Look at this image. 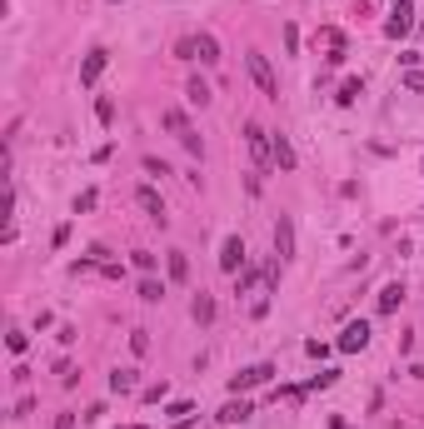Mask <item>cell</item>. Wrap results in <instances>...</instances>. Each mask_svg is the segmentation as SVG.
<instances>
[{"label":"cell","mask_w":424,"mask_h":429,"mask_svg":"<svg viewBox=\"0 0 424 429\" xmlns=\"http://www.w3.org/2000/svg\"><path fill=\"white\" fill-rule=\"evenodd\" d=\"M245 70H250V80H255V90H259L264 100H280V75H275L270 56H259V50H250V56H245Z\"/></svg>","instance_id":"6da1fadb"},{"label":"cell","mask_w":424,"mask_h":429,"mask_svg":"<svg viewBox=\"0 0 424 429\" xmlns=\"http://www.w3.org/2000/svg\"><path fill=\"white\" fill-rule=\"evenodd\" d=\"M245 145H250V160H255L259 170L275 165V130H264L259 120H250V125H245Z\"/></svg>","instance_id":"7a4b0ae2"},{"label":"cell","mask_w":424,"mask_h":429,"mask_svg":"<svg viewBox=\"0 0 424 429\" xmlns=\"http://www.w3.org/2000/svg\"><path fill=\"white\" fill-rule=\"evenodd\" d=\"M135 205H140V210L150 214L155 225H170V214H165V195L155 190V185H140V190H135Z\"/></svg>","instance_id":"3957f363"},{"label":"cell","mask_w":424,"mask_h":429,"mask_svg":"<svg viewBox=\"0 0 424 429\" xmlns=\"http://www.w3.org/2000/svg\"><path fill=\"white\" fill-rule=\"evenodd\" d=\"M275 374V364H250V369H240L235 380H230V395H240V390H255V385H264Z\"/></svg>","instance_id":"277c9868"},{"label":"cell","mask_w":424,"mask_h":429,"mask_svg":"<svg viewBox=\"0 0 424 429\" xmlns=\"http://www.w3.org/2000/svg\"><path fill=\"white\" fill-rule=\"evenodd\" d=\"M275 255L280 260H295V220H290V214L275 220Z\"/></svg>","instance_id":"5b68a950"},{"label":"cell","mask_w":424,"mask_h":429,"mask_svg":"<svg viewBox=\"0 0 424 429\" xmlns=\"http://www.w3.org/2000/svg\"><path fill=\"white\" fill-rule=\"evenodd\" d=\"M105 65H110V50H90V56H85V65H80V85H95L100 75H105Z\"/></svg>","instance_id":"8992f818"},{"label":"cell","mask_w":424,"mask_h":429,"mask_svg":"<svg viewBox=\"0 0 424 429\" xmlns=\"http://www.w3.org/2000/svg\"><path fill=\"white\" fill-rule=\"evenodd\" d=\"M240 264H245V240H240V235H230V240L220 245V270H225V275H235Z\"/></svg>","instance_id":"52a82bcc"},{"label":"cell","mask_w":424,"mask_h":429,"mask_svg":"<svg viewBox=\"0 0 424 429\" xmlns=\"http://www.w3.org/2000/svg\"><path fill=\"white\" fill-rule=\"evenodd\" d=\"M364 345H369V325H364V319L345 325V335H340V350H345V354H354V350H364Z\"/></svg>","instance_id":"ba28073f"},{"label":"cell","mask_w":424,"mask_h":429,"mask_svg":"<svg viewBox=\"0 0 424 429\" xmlns=\"http://www.w3.org/2000/svg\"><path fill=\"white\" fill-rule=\"evenodd\" d=\"M409 25H414V11H409V6H394V15L385 20V35L399 40V35H409Z\"/></svg>","instance_id":"9c48e42d"},{"label":"cell","mask_w":424,"mask_h":429,"mask_svg":"<svg viewBox=\"0 0 424 429\" xmlns=\"http://www.w3.org/2000/svg\"><path fill=\"white\" fill-rule=\"evenodd\" d=\"M195 60L200 65H220V40L215 35H195Z\"/></svg>","instance_id":"30bf717a"},{"label":"cell","mask_w":424,"mask_h":429,"mask_svg":"<svg viewBox=\"0 0 424 429\" xmlns=\"http://www.w3.org/2000/svg\"><path fill=\"white\" fill-rule=\"evenodd\" d=\"M250 414H255V409H250V399H230V404H225L215 419H220V424H245Z\"/></svg>","instance_id":"8fae6325"},{"label":"cell","mask_w":424,"mask_h":429,"mask_svg":"<svg viewBox=\"0 0 424 429\" xmlns=\"http://www.w3.org/2000/svg\"><path fill=\"white\" fill-rule=\"evenodd\" d=\"M275 165H280V170H295V145H290L285 130H275Z\"/></svg>","instance_id":"7c38bea8"},{"label":"cell","mask_w":424,"mask_h":429,"mask_svg":"<svg viewBox=\"0 0 424 429\" xmlns=\"http://www.w3.org/2000/svg\"><path fill=\"white\" fill-rule=\"evenodd\" d=\"M399 300H404V285H399V280H394V285H385V290H380V314H394V309H399Z\"/></svg>","instance_id":"4fadbf2b"},{"label":"cell","mask_w":424,"mask_h":429,"mask_svg":"<svg viewBox=\"0 0 424 429\" xmlns=\"http://www.w3.org/2000/svg\"><path fill=\"white\" fill-rule=\"evenodd\" d=\"M190 314H195V325H210V319H215V300H210V295H195Z\"/></svg>","instance_id":"5bb4252c"},{"label":"cell","mask_w":424,"mask_h":429,"mask_svg":"<svg viewBox=\"0 0 424 429\" xmlns=\"http://www.w3.org/2000/svg\"><path fill=\"white\" fill-rule=\"evenodd\" d=\"M185 100H190V105H200V110H205V105H210V85H205V80L195 75V80L185 85Z\"/></svg>","instance_id":"9a60e30c"},{"label":"cell","mask_w":424,"mask_h":429,"mask_svg":"<svg viewBox=\"0 0 424 429\" xmlns=\"http://www.w3.org/2000/svg\"><path fill=\"white\" fill-rule=\"evenodd\" d=\"M140 300H145V305H160V300H165V285H160V280H140Z\"/></svg>","instance_id":"2e32d148"},{"label":"cell","mask_w":424,"mask_h":429,"mask_svg":"<svg viewBox=\"0 0 424 429\" xmlns=\"http://www.w3.org/2000/svg\"><path fill=\"white\" fill-rule=\"evenodd\" d=\"M110 390H115V395H130V390H135V369H115V374H110Z\"/></svg>","instance_id":"e0dca14e"},{"label":"cell","mask_w":424,"mask_h":429,"mask_svg":"<svg viewBox=\"0 0 424 429\" xmlns=\"http://www.w3.org/2000/svg\"><path fill=\"white\" fill-rule=\"evenodd\" d=\"M170 280H190V260H185V250H170Z\"/></svg>","instance_id":"ac0fdd59"},{"label":"cell","mask_w":424,"mask_h":429,"mask_svg":"<svg viewBox=\"0 0 424 429\" xmlns=\"http://www.w3.org/2000/svg\"><path fill=\"white\" fill-rule=\"evenodd\" d=\"M95 120H100V125H110V120H115V105H110V95H100V100H95Z\"/></svg>","instance_id":"d6986e66"},{"label":"cell","mask_w":424,"mask_h":429,"mask_svg":"<svg viewBox=\"0 0 424 429\" xmlns=\"http://www.w3.org/2000/svg\"><path fill=\"white\" fill-rule=\"evenodd\" d=\"M359 90H364V85H359V80H345V85H340V95H335V100H340V105H354V100H359Z\"/></svg>","instance_id":"ffe728a7"},{"label":"cell","mask_w":424,"mask_h":429,"mask_svg":"<svg viewBox=\"0 0 424 429\" xmlns=\"http://www.w3.org/2000/svg\"><path fill=\"white\" fill-rule=\"evenodd\" d=\"M160 125H165V130H175V135H185V130H190L180 110H165V115H160Z\"/></svg>","instance_id":"44dd1931"},{"label":"cell","mask_w":424,"mask_h":429,"mask_svg":"<svg viewBox=\"0 0 424 429\" xmlns=\"http://www.w3.org/2000/svg\"><path fill=\"white\" fill-rule=\"evenodd\" d=\"M335 374H340V369H320V374H314V380H309L304 390H330V385H335Z\"/></svg>","instance_id":"7402d4cb"},{"label":"cell","mask_w":424,"mask_h":429,"mask_svg":"<svg viewBox=\"0 0 424 429\" xmlns=\"http://www.w3.org/2000/svg\"><path fill=\"white\" fill-rule=\"evenodd\" d=\"M180 145H185V150H190V155H195V160H200V155H205V140H200V135H195V130H185V135H180Z\"/></svg>","instance_id":"603a6c76"},{"label":"cell","mask_w":424,"mask_h":429,"mask_svg":"<svg viewBox=\"0 0 424 429\" xmlns=\"http://www.w3.org/2000/svg\"><path fill=\"white\" fill-rule=\"evenodd\" d=\"M130 350L135 354H150V330H130Z\"/></svg>","instance_id":"cb8c5ba5"},{"label":"cell","mask_w":424,"mask_h":429,"mask_svg":"<svg viewBox=\"0 0 424 429\" xmlns=\"http://www.w3.org/2000/svg\"><path fill=\"white\" fill-rule=\"evenodd\" d=\"M404 90H414V95H424V70H404Z\"/></svg>","instance_id":"d4e9b609"},{"label":"cell","mask_w":424,"mask_h":429,"mask_svg":"<svg viewBox=\"0 0 424 429\" xmlns=\"http://www.w3.org/2000/svg\"><path fill=\"white\" fill-rule=\"evenodd\" d=\"M140 165H145V175H170V170H165V160H155V155H145Z\"/></svg>","instance_id":"484cf974"},{"label":"cell","mask_w":424,"mask_h":429,"mask_svg":"<svg viewBox=\"0 0 424 429\" xmlns=\"http://www.w3.org/2000/svg\"><path fill=\"white\" fill-rule=\"evenodd\" d=\"M95 200H100L95 190H80V195H75V214H80V210H95Z\"/></svg>","instance_id":"4316f807"},{"label":"cell","mask_w":424,"mask_h":429,"mask_svg":"<svg viewBox=\"0 0 424 429\" xmlns=\"http://www.w3.org/2000/svg\"><path fill=\"white\" fill-rule=\"evenodd\" d=\"M190 414H195L190 399H175V404H170V419H190Z\"/></svg>","instance_id":"83f0119b"},{"label":"cell","mask_w":424,"mask_h":429,"mask_svg":"<svg viewBox=\"0 0 424 429\" xmlns=\"http://www.w3.org/2000/svg\"><path fill=\"white\" fill-rule=\"evenodd\" d=\"M135 270H145V275L155 270V255H150V250H135Z\"/></svg>","instance_id":"f1b7e54d"},{"label":"cell","mask_w":424,"mask_h":429,"mask_svg":"<svg viewBox=\"0 0 424 429\" xmlns=\"http://www.w3.org/2000/svg\"><path fill=\"white\" fill-rule=\"evenodd\" d=\"M25 345H30L25 330H11V354H25Z\"/></svg>","instance_id":"f546056e"},{"label":"cell","mask_w":424,"mask_h":429,"mask_svg":"<svg viewBox=\"0 0 424 429\" xmlns=\"http://www.w3.org/2000/svg\"><path fill=\"white\" fill-rule=\"evenodd\" d=\"M140 399H145V404H160V399H165V385H150V390H145Z\"/></svg>","instance_id":"4dcf8cb0"},{"label":"cell","mask_w":424,"mask_h":429,"mask_svg":"<svg viewBox=\"0 0 424 429\" xmlns=\"http://www.w3.org/2000/svg\"><path fill=\"white\" fill-rule=\"evenodd\" d=\"M285 50H290V56L300 50V30H295V25H285Z\"/></svg>","instance_id":"1f68e13d"},{"label":"cell","mask_w":424,"mask_h":429,"mask_svg":"<svg viewBox=\"0 0 424 429\" xmlns=\"http://www.w3.org/2000/svg\"><path fill=\"white\" fill-rule=\"evenodd\" d=\"M255 280H259V275H255V270H245V275H240V285H235V295H245V290H255Z\"/></svg>","instance_id":"d6a6232c"},{"label":"cell","mask_w":424,"mask_h":429,"mask_svg":"<svg viewBox=\"0 0 424 429\" xmlns=\"http://www.w3.org/2000/svg\"><path fill=\"white\" fill-rule=\"evenodd\" d=\"M56 429H75V414H60V419H56Z\"/></svg>","instance_id":"836d02e7"},{"label":"cell","mask_w":424,"mask_h":429,"mask_svg":"<svg viewBox=\"0 0 424 429\" xmlns=\"http://www.w3.org/2000/svg\"><path fill=\"white\" fill-rule=\"evenodd\" d=\"M394 6H409V0H394Z\"/></svg>","instance_id":"e575fe53"},{"label":"cell","mask_w":424,"mask_h":429,"mask_svg":"<svg viewBox=\"0 0 424 429\" xmlns=\"http://www.w3.org/2000/svg\"><path fill=\"white\" fill-rule=\"evenodd\" d=\"M140 429H145V424H140Z\"/></svg>","instance_id":"d590c367"}]
</instances>
